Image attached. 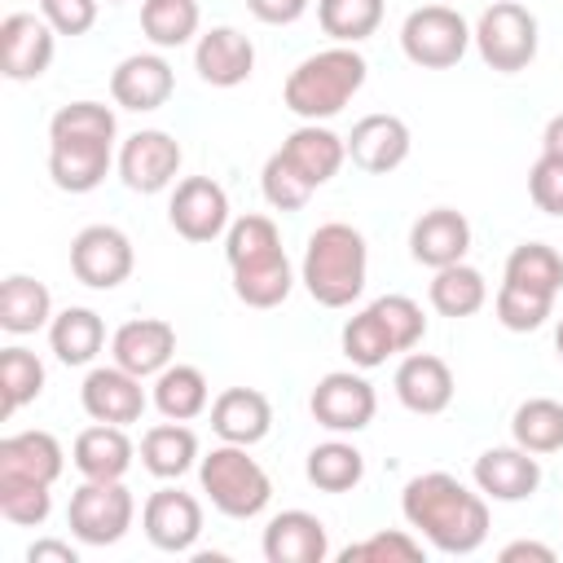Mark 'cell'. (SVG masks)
Segmentation results:
<instances>
[{
	"mask_svg": "<svg viewBox=\"0 0 563 563\" xmlns=\"http://www.w3.org/2000/svg\"><path fill=\"white\" fill-rule=\"evenodd\" d=\"M132 457H136V444L128 440V427H114V422H92L70 444V462L84 479H123Z\"/></svg>",
	"mask_w": 563,
	"mask_h": 563,
	"instance_id": "obj_27",
	"label": "cell"
},
{
	"mask_svg": "<svg viewBox=\"0 0 563 563\" xmlns=\"http://www.w3.org/2000/svg\"><path fill=\"white\" fill-rule=\"evenodd\" d=\"M119 119L101 101H66L48 119V141H114Z\"/></svg>",
	"mask_w": 563,
	"mask_h": 563,
	"instance_id": "obj_41",
	"label": "cell"
},
{
	"mask_svg": "<svg viewBox=\"0 0 563 563\" xmlns=\"http://www.w3.org/2000/svg\"><path fill=\"white\" fill-rule=\"evenodd\" d=\"M44 559H53V563H79V550H75L70 541H53V537H40V541L26 550V563H44Z\"/></svg>",
	"mask_w": 563,
	"mask_h": 563,
	"instance_id": "obj_50",
	"label": "cell"
},
{
	"mask_svg": "<svg viewBox=\"0 0 563 563\" xmlns=\"http://www.w3.org/2000/svg\"><path fill=\"white\" fill-rule=\"evenodd\" d=\"M510 435L519 449L528 453H559L563 449V400L550 396H528L515 413H510Z\"/></svg>",
	"mask_w": 563,
	"mask_h": 563,
	"instance_id": "obj_35",
	"label": "cell"
},
{
	"mask_svg": "<svg viewBox=\"0 0 563 563\" xmlns=\"http://www.w3.org/2000/svg\"><path fill=\"white\" fill-rule=\"evenodd\" d=\"M369 308L383 317V325H387L396 352H413V347L422 343L427 317H422V303H418V299H409V295H378Z\"/></svg>",
	"mask_w": 563,
	"mask_h": 563,
	"instance_id": "obj_45",
	"label": "cell"
},
{
	"mask_svg": "<svg viewBox=\"0 0 563 563\" xmlns=\"http://www.w3.org/2000/svg\"><path fill=\"white\" fill-rule=\"evenodd\" d=\"M132 519H136V497L128 493L123 479H84L66 506V523L79 545H114L128 537Z\"/></svg>",
	"mask_w": 563,
	"mask_h": 563,
	"instance_id": "obj_6",
	"label": "cell"
},
{
	"mask_svg": "<svg viewBox=\"0 0 563 563\" xmlns=\"http://www.w3.org/2000/svg\"><path fill=\"white\" fill-rule=\"evenodd\" d=\"M145 378L128 374L123 365H92L84 374V387H79V405L92 422H114V427H132L141 422L150 396L141 387Z\"/></svg>",
	"mask_w": 563,
	"mask_h": 563,
	"instance_id": "obj_14",
	"label": "cell"
},
{
	"mask_svg": "<svg viewBox=\"0 0 563 563\" xmlns=\"http://www.w3.org/2000/svg\"><path fill=\"white\" fill-rule=\"evenodd\" d=\"M136 268V251L132 238L114 224H88L75 233L70 242V273L75 282L92 286V290H114L132 277Z\"/></svg>",
	"mask_w": 563,
	"mask_h": 563,
	"instance_id": "obj_10",
	"label": "cell"
},
{
	"mask_svg": "<svg viewBox=\"0 0 563 563\" xmlns=\"http://www.w3.org/2000/svg\"><path fill=\"white\" fill-rule=\"evenodd\" d=\"M260 550L268 563H325L330 559V532L312 510H282L264 523Z\"/></svg>",
	"mask_w": 563,
	"mask_h": 563,
	"instance_id": "obj_23",
	"label": "cell"
},
{
	"mask_svg": "<svg viewBox=\"0 0 563 563\" xmlns=\"http://www.w3.org/2000/svg\"><path fill=\"white\" fill-rule=\"evenodd\" d=\"M369 62L356 53V44H330L321 53H308L282 84V101L303 123L334 119L361 88H365Z\"/></svg>",
	"mask_w": 563,
	"mask_h": 563,
	"instance_id": "obj_3",
	"label": "cell"
},
{
	"mask_svg": "<svg viewBox=\"0 0 563 563\" xmlns=\"http://www.w3.org/2000/svg\"><path fill=\"white\" fill-rule=\"evenodd\" d=\"M211 431L224 440V444H260L268 431H273V405L264 391L255 387H224L216 400H211Z\"/></svg>",
	"mask_w": 563,
	"mask_h": 563,
	"instance_id": "obj_25",
	"label": "cell"
},
{
	"mask_svg": "<svg viewBox=\"0 0 563 563\" xmlns=\"http://www.w3.org/2000/svg\"><path fill=\"white\" fill-rule=\"evenodd\" d=\"M400 48L422 70H449L471 48V26L453 4H422L400 26Z\"/></svg>",
	"mask_w": 563,
	"mask_h": 563,
	"instance_id": "obj_7",
	"label": "cell"
},
{
	"mask_svg": "<svg viewBox=\"0 0 563 563\" xmlns=\"http://www.w3.org/2000/svg\"><path fill=\"white\" fill-rule=\"evenodd\" d=\"M391 387H396V400L409 413H418V418L444 413L453 405V391H457L449 361L444 356H431V352H405V361L396 365Z\"/></svg>",
	"mask_w": 563,
	"mask_h": 563,
	"instance_id": "obj_18",
	"label": "cell"
},
{
	"mask_svg": "<svg viewBox=\"0 0 563 563\" xmlns=\"http://www.w3.org/2000/svg\"><path fill=\"white\" fill-rule=\"evenodd\" d=\"M57 31L44 13H9L0 22V75L13 84H31L53 66Z\"/></svg>",
	"mask_w": 563,
	"mask_h": 563,
	"instance_id": "obj_13",
	"label": "cell"
},
{
	"mask_svg": "<svg viewBox=\"0 0 563 563\" xmlns=\"http://www.w3.org/2000/svg\"><path fill=\"white\" fill-rule=\"evenodd\" d=\"M405 523L440 554H475L488 541V497L449 471H422L400 493Z\"/></svg>",
	"mask_w": 563,
	"mask_h": 563,
	"instance_id": "obj_1",
	"label": "cell"
},
{
	"mask_svg": "<svg viewBox=\"0 0 563 563\" xmlns=\"http://www.w3.org/2000/svg\"><path fill=\"white\" fill-rule=\"evenodd\" d=\"M53 510L48 484H0V515L18 528H40Z\"/></svg>",
	"mask_w": 563,
	"mask_h": 563,
	"instance_id": "obj_46",
	"label": "cell"
},
{
	"mask_svg": "<svg viewBox=\"0 0 563 563\" xmlns=\"http://www.w3.org/2000/svg\"><path fill=\"white\" fill-rule=\"evenodd\" d=\"M194 70L211 88H238L255 70V44L238 26H211L194 44Z\"/></svg>",
	"mask_w": 563,
	"mask_h": 563,
	"instance_id": "obj_22",
	"label": "cell"
},
{
	"mask_svg": "<svg viewBox=\"0 0 563 563\" xmlns=\"http://www.w3.org/2000/svg\"><path fill=\"white\" fill-rule=\"evenodd\" d=\"M554 352H559V361H563V321L554 325Z\"/></svg>",
	"mask_w": 563,
	"mask_h": 563,
	"instance_id": "obj_53",
	"label": "cell"
},
{
	"mask_svg": "<svg viewBox=\"0 0 563 563\" xmlns=\"http://www.w3.org/2000/svg\"><path fill=\"white\" fill-rule=\"evenodd\" d=\"M303 475H308V484L321 488V493H352V488L365 479V453H361L352 440H343V435L321 440V444L308 449Z\"/></svg>",
	"mask_w": 563,
	"mask_h": 563,
	"instance_id": "obj_33",
	"label": "cell"
},
{
	"mask_svg": "<svg viewBox=\"0 0 563 563\" xmlns=\"http://www.w3.org/2000/svg\"><path fill=\"white\" fill-rule=\"evenodd\" d=\"M141 528L154 550L163 554H189L202 537V501L185 488H158L141 506Z\"/></svg>",
	"mask_w": 563,
	"mask_h": 563,
	"instance_id": "obj_12",
	"label": "cell"
},
{
	"mask_svg": "<svg viewBox=\"0 0 563 563\" xmlns=\"http://www.w3.org/2000/svg\"><path fill=\"white\" fill-rule=\"evenodd\" d=\"M365 277H369V246H365L361 229H352L343 220H325L308 233L299 282L321 308L356 303L365 290Z\"/></svg>",
	"mask_w": 563,
	"mask_h": 563,
	"instance_id": "obj_2",
	"label": "cell"
},
{
	"mask_svg": "<svg viewBox=\"0 0 563 563\" xmlns=\"http://www.w3.org/2000/svg\"><path fill=\"white\" fill-rule=\"evenodd\" d=\"M66 471V449L53 431H13L0 440V484H57Z\"/></svg>",
	"mask_w": 563,
	"mask_h": 563,
	"instance_id": "obj_19",
	"label": "cell"
},
{
	"mask_svg": "<svg viewBox=\"0 0 563 563\" xmlns=\"http://www.w3.org/2000/svg\"><path fill=\"white\" fill-rule=\"evenodd\" d=\"M427 299L440 317H475L484 303H488V282L479 268H471L466 260L462 264H449V268H435L431 286H427Z\"/></svg>",
	"mask_w": 563,
	"mask_h": 563,
	"instance_id": "obj_34",
	"label": "cell"
},
{
	"mask_svg": "<svg viewBox=\"0 0 563 563\" xmlns=\"http://www.w3.org/2000/svg\"><path fill=\"white\" fill-rule=\"evenodd\" d=\"M110 356L136 378H154L176 361V325L163 317H132L110 334Z\"/></svg>",
	"mask_w": 563,
	"mask_h": 563,
	"instance_id": "obj_16",
	"label": "cell"
},
{
	"mask_svg": "<svg viewBox=\"0 0 563 563\" xmlns=\"http://www.w3.org/2000/svg\"><path fill=\"white\" fill-rule=\"evenodd\" d=\"M97 4L101 0H40V13L44 22L57 31V35H88L92 22H97Z\"/></svg>",
	"mask_w": 563,
	"mask_h": 563,
	"instance_id": "obj_48",
	"label": "cell"
},
{
	"mask_svg": "<svg viewBox=\"0 0 563 563\" xmlns=\"http://www.w3.org/2000/svg\"><path fill=\"white\" fill-rule=\"evenodd\" d=\"M519 559H537V563H554V550L541 541H510L501 545V563H519Z\"/></svg>",
	"mask_w": 563,
	"mask_h": 563,
	"instance_id": "obj_51",
	"label": "cell"
},
{
	"mask_svg": "<svg viewBox=\"0 0 563 563\" xmlns=\"http://www.w3.org/2000/svg\"><path fill=\"white\" fill-rule=\"evenodd\" d=\"M422 537H413V528H391V532H369L365 541H352L347 550H339L343 563H418Z\"/></svg>",
	"mask_w": 563,
	"mask_h": 563,
	"instance_id": "obj_44",
	"label": "cell"
},
{
	"mask_svg": "<svg viewBox=\"0 0 563 563\" xmlns=\"http://www.w3.org/2000/svg\"><path fill=\"white\" fill-rule=\"evenodd\" d=\"M180 163H185V150L172 132L163 128H141L132 132L123 145H119V180L132 189V194H163L176 185L180 176Z\"/></svg>",
	"mask_w": 563,
	"mask_h": 563,
	"instance_id": "obj_9",
	"label": "cell"
},
{
	"mask_svg": "<svg viewBox=\"0 0 563 563\" xmlns=\"http://www.w3.org/2000/svg\"><path fill=\"white\" fill-rule=\"evenodd\" d=\"M308 4H312V0H246V9H251L260 22H268V26H290V22H299V18L308 13Z\"/></svg>",
	"mask_w": 563,
	"mask_h": 563,
	"instance_id": "obj_49",
	"label": "cell"
},
{
	"mask_svg": "<svg viewBox=\"0 0 563 563\" xmlns=\"http://www.w3.org/2000/svg\"><path fill=\"white\" fill-rule=\"evenodd\" d=\"M48 347H53V356L62 365H92L101 356V347H106V321L92 308L70 303V308L53 312V321H48Z\"/></svg>",
	"mask_w": 563,
	"mask_h": 563,
	"instance_id": "obj_30",
	"label": "cell"
},
{
	"mask_svg": "<svg viewBox=\"0 0 563 563\" xmlns=\"http://www.w3.org/2000/svg\"><path fill=\"white\" fill-rule=\"evenodd\" d=\"M383 0H317V22L334 44H361L383 26Z\"/></svg>",
	"mask_w": 563,
	"mask_h": 563,
	"instance_id": "obj_39",
	"label": "cell"
},
{
	"mask_svg": "<svg viewBox=\"0 0 563 563\" xmlns=\"http://www.w3.org/2000/svg\"><path fill=\"white\" fill-rule=\"evenodd\" d=\"M167 220H172V229L185 242H216V238H224V229L233 224L224 185L211 180V176H185V180H176L172 202H167Z\"/></svg>",
	"mask_w": 563,
	"mask_h": 563,
	"instance_id": "obj_11",
	"label": "cell"
},
{
	"mask_svg": "<svg viewBox=\"0 0 563 563\" xmlns=\"http://www.w3.org/2000/svg\"><path fill=\"white\" fill-rule=\"evenodd\" d=\"M471 44L479 48L484 66L497 75H519L532 66L537 44H541V26L532 18L528 4L519 0H497L479 13V22L471 26Z\"/></svg>",
	"mask_w": 563,
	"mask_h": 563,
	"instance_id": "obj_5",
	"label": "cell"
},
{
	"mask_svg": "<svg viewBox=\"0 0 563 563\" xmlns=\"http://www.w3.org/2000/svg\"><path fill=\"white\" fill-rule=\"evenodd\" d=\"M466 251H471V220L453 207H431L409 224V255L431 273L462 264Z\"/></svg>",
	"mask_w": 563,
	"mask_h": 563,
	"instance_id": "obj_21",
	"label": "cell"
},
{
	"mask_svg": "<svg viewBox=\"0 0 563 563\" xmlns=\"http://www.w3.org/2000/svg\"><path fill=\"white\" fill-rule=\"evenodd\" d=\"M172 92H176V75H172V62H167L163 53H128V57L114 66V75H110V97H114V106L136 110V114L167 106Z\"/></svg>",
	"mask_w": 563,
	"mask_h": 563,
	"instance_id": "obj_20",
	"label": "cell"
},
{
	"mask_svg": "<svg viewBox=\"0 0 563 563\" xmlns=\"http://www.w3.org/2000/svg\"><path fill=\"white\" fill-rule=\"evenodd\" d=\"M53 321V295L44 282L26 273H9L0 282V330L9 334H35Z\"/></svg>",
	"mask_w": 563,
	"mask_h": 563,
	"instance_id": "obj_32",
	"label": "cell"
},
{
	"mask_svg": "<svg viewBox=\"0 0 563 563\" xmlns=\"http://www.w3.org/2000/svg\"><path fill=\"white\" fill-rule=\"evenodd\" d=\"M471 479L488 501L510 506V501H528L541 488V462H537V453H528L519 444H497L475 457Z\"/></svg>",
	"mask_w": 563,
	"mask_h": 563,
	"instance_id": "obj_17",
	"label": "cell"
},
{
	"mask_svg": "<svg viewBox=\"0 0 563 563\" xmlns=\"http://www.w3.org/2000/svg\"><path fill=\"white\" fill-rule=\"evenodd\" d=\"M308 409L317 418V427H325L330 435H356L374 422L378 413V396L369 387L365 374L356 369H330L317 378L312 396H308Z\"/></svg>",
	"mask_w": 563,
	"mask_h": 563,
	"instance_id": "obj_8",
	"label": "cell"
},
{
	"mask_svg": "<svg viewBox=\"0 0 563 563\" xmlns=\"http://www.w3.org/2000/svg\"><path fill=\"white\" fill-rule=\"evenodd\" d=\"M541 154L563 158V110L550 114V123H545V132H541Z\"/></svg>",
	"mask_w": 563,
	"mask_h": 563,
	"instance_id": "obj_52",
	"label": "cell"
},
{
	"mask_svg": "<svg viewBox=\"0 0 563 563\" xmlns=\"http://www.w3.org/2000/svg\"><path fill=\"white\" fill-rule=\"evenodd\" d=\"M339 343H343V356H347L356 369H378V365H387V356H396V343H391L383 317H378L369 303H365L356 317H347Z\"/></svg>",
	"mask_w": 563,
	"mask_h": 563,
	"instance_id": "obj_40",
	"label": "cell"
},
{
	"mask_svg": "<svg viewBox=\"0 0 563 563\" xmlns=\"http://www.w3.org/2000/svg\"><path fill=\"white\" fill-rule=\"evenodd\" d=\"M114 167V141H48V176L62 194H92Z\"/></svg>",
	"mask_w": 563,
	"mask_h": 563,
	"instance_id": "obj_26",
	"label": "cell"
},
{
	"mask_svg": "<svg viewBox=\"0 0 563 563\" xmlns=\"http://www.w3.org/2000/svg\"><path fill=\"white\" fill-rule=\"evenodd\" d=\"M229 277H233V295L246 308H260V312L286 303V295L295 290V268H290V260H286L282 246L255 251L246 260H233L229 264Z\"/></svg>",
	"mask_w": 563,
	"mask_h": 563,
	"instance_id": "obj_24",
	"label": "cell"
},
{
	"mask_svg": "<svg viewBox=\"0 0 563 563\" xmlns=\"http://www.w3.org/2000/svg\"><path fill=\"white\" fill-rule=\"evenodd\" d=\"M343 141H347L352 167H361V172H369V176L396 172V167L409 158V150H413L409 123H405L400 114H387V110H374V114L356 119Z\"/></svg>",
	"mask_w": 563,
	"mask_h": 563,
	"instance_id": "obj_15",
	"label": "cell"
},
{
	"mask_svg": "<svg viewBox=\"0 0 563 563\" xmlns=\"http://www.w3.org/2000/svg\"><path fill=\"white\" fill-rule=\"evenodd\" d=\"M282 154L290 158V167L312 185L321 189L325 180L339 176V167L347 163V141L339 132H330L325 123H299L286 141H282Z\"/></svg>",
	"mask_w": 563,
	"mask_h": 563,
	"instance_id": "obj_28",
	"label": "cell"
},
{
	"mask_svg": "<svg viewBox=\"0 0 563 563\" xmlns=\"http://www.w3.org/2000/svg\"><path fill=\"white\" fill-rule=\"evenodd\" d=\"M150 405L172 422H194V418H202L211 409V383H207V374L198 365L172 361L163 374H154Z\"/></svg>",
	"mask_w": 563,
	"mask_h": 563,
	"instance_id": "obj_29",
	"label": "cell"
},
{
	"mask_svg": "<svg viewBox=\"0 0 563 563\" xmlns=\"http://www.w3.org/2000/svg\"><path fill=\"white\" fill-rule=\"evenodd\" d=\"M501 282H515V286H528V290L554 299L563 290V255L550 242H519L506 255V277Z\"/></svg>",
	"mask_w": 563,
	"mask_h": 563,
	"instance_id": "obj_38",
	"label": "cell"
},
{
	"mask_svg": "<svg viewBox=\"0 0 563 563\" xmlns=\"http://www.w3.org/2000/svg\"><path fill=\"white\" fill-rule=\"evenodd\" d=\"M44 391V361L13 343V347H0V418H13L22 405L40 400Z\"/></svg>",
	"mask_w": 563,
	"mask_h": 563,
	"instance_id": "obj_37",
	"label": "cell"
},
{
	"mask_svg": "<svg viewBox=\"0 0 563 563\" xmlns=\"http://www.w3.org/2000/svg\"><path fill=\"white\" fill-rule=\"evenodd\" d=\"M198 0H141V35L154 48H185L198 35Z\"/></svg>",
	"mask_w": 563,
	"mask_h": 563,
	"instance_id": "obj_36",
	"label": "cell"
},
{
	"mask_svg": "<svg viewBox=\"0 0 563 563\" xmlns=\"http://www.w3.org/2000/svg\"><path fill=\"white\" fill-rule=\"evenodd\" d=\"M528 194H532L537 211L563 220V158L541 154V158L532 163V172H528Z\"/></svg>",
	"mask_w": 563,
	"mask_h": 563,
	"instance_id": "obj_47",
	"label": "cell"
},
{
	"mask_svg": "<svg viewBox=\"0 0 563 563\" xmlns=\"http://www.w3.org/2000/svg\"><path fill=\"white\" fill-rule=\"evenodd\" d=\"M106 4H123V0H106Z\"/></svg>",
	"mask_w": 563,
	"mask_h": 563,
	"instance_id": "obj_54",
	"label": "cell"
},
{
	"mask_svg": "<svg viewBox=\"0 0 563 563\" xmlns=\"http://www.w3.org/2000/svg\"><path fill=\"white\" fill-rule=\"evenodd\" d=\"M260 189H264V202H268L273 211H303V207H308V198L317 194V189H312V185L290 167V158H286L282 150H273V154L264 158Z\"/></svg>",
	"mask_w": 563,
	"mask_h": 563,
	"instance_id": "obj_43",
	"label": "cell"
},
{
	"mask_svg": "<svg viewBox=\"0 0 563 563\" xmlns=\"http://www.w3.org/2000/svg\"><path fill=\"white\" fill-rule=\"evenodd\" d=\"M550 308H554L550 295H537V290L515 286V282H501L497 295H493V312H497V321H501L506 330H515V334L541 330V325L550 321Z\"/></svg>",
	"mask_w": 563,
	"mask_h": 563,
	"instance_id": "obj_42",
	"label": "cell"
},
{
	"mask_svg": "<svg viewBox=\"0 0 563 563\" xmlns=\"http://www.w3.org/2000/svg\"><path fill=\"white\" fill-rule=\"evenodd\" d=\"M198 435L185 427V422H154L145 435H141V466L154 475V479H180L185 471L198 466Z\"/></svg>",
	"mask_w": 563,
	"mask_h": 563,
	"instance_id": "obj_31",
	"label": "cell"
},
{
	"mask_svg": "<svg viewBox=\"0 0 563 563\" xmlns=\"http://www.w3.org/2000/svg\"><path fill=\"white\" fill-rule=\"evenodd\" d=\"M198 488L224 519H255L273 501L268 471L246 453V444H216L198 457Z\"/></svg>",
	"mask_w": 563,
	"mask_h": 563,
	"instance_id": "obj_4",
	"label": "cell"
}]
</instances>
